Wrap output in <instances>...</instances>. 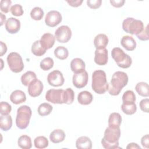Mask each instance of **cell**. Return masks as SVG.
Instances as JSON below:
<instances>
[{"label":"cell","mask_w":149,"mask_h":149,"mask_svg":"<svg viewBox=\"0 0 149 149\" xmlns=\"http://www.w3.org/2000/svg\"><path fill=\"white\" fill-rule=\"evenodd\" d=\"M12 1L10 0H1L0 2V9L5 13H8L10 10Z\"/></svg>","instance_id":"cell-40"},{"label":"cell","mask_w":149,"mask_h":149,"mask_svg":"<svg viewBox=\"0 0 149 149\" xmlns=\"http://www.w3.org/2000/svg\"><path fill=\"white\" fill-rule=\"evenodd\" d=\"M43 88L44 86L41 81L36 79L28 86L27 91L31 97H36L41 94Z\"/></svg>","instance_id":"cell-13"},{"label":"cell","mask_w":149,"mask_h":149,"mask_svg":"<svg viewBox=\"0 0 149 149\" xmlns=\"http://www.w3.org/2000/svg\"><path fill=\"white\" fill-rule=\"evenodd\" d=\"M55 37L53 34L49 33H46L41 36L40 41L41 45L47 50L53 47L55 43Z\"/></svg>","instance_id":"cell-16"},{"label":"cell","mask_w":149,"mask_h":149,"mask_svg":"<svg viewBox=\"0 0 149 149\" xmlns=\"http://www.w3.org/2000/svg\"><path fill=\"white\" fill-rule=\"evenodd\" d=\"M72 30L70 28L66 25L59 27L55 32L56 40L61 43H66L69 41L72 37Z\"/></svg>","instance_id":"cell-9"},{"label":"cell","mask_w":149,"mask_h":149,"mask_svg":"<svg viewBox=\"0 0 149 149\" xmlns=\"http://www.w3.org/2000/svg\"><path fill=\"white\" fill-rule=\"evenodd\" d=\"M36 79H37V78L36 73L30 70L26 72L21 76V82L25 86H28Z\"/></svg>","instance_id":"cell-27"},{"label":"cell","mask_w":149,"mask_h":149,"mask_svg":"<svg viewBox=\"0 0 149 149\" xmlns=\"http://www.w3.org/2000/svg\"><path fill=\"white\" fill-rule=\"evenodd\" d=\"M7 62L10 70L14 73L21 72L24 69V63L20 54L16 52H12L8 54Z\"/></svg>","instance_id":"cell-7"},{"label":"cell","mask_w":149,"mask_h":149,"mask_svg":"<svg viewBox=\"0 0 149 149\" xmlns=\"http://www.w3.org/2000/svg\"><path fill=\"white\" fill-rule=\"evenodd\" d=\"M11 13L15 16H20L23 15L24 11L23 8L20 4H15L12 5L10 8Z\"/></svg>","instance_id":"cell-39"},{"label":"cell","mask_w":149,"mask_h":149,"mask_svg":"<svg viewBox=\"0 0 149 149\" xmlns=\"http://www.w3.org/2000/svg\"><path fill=\"white\" fill-rule=\"evenodd\" d=\"M88 73L84 70L81 72L74 73L72 77V82L73 86L77 88L84 87L88 82Z\"/></svg>","instance_id":"cell-12"},{"label":"cell","mask_w":149,"mask_h":149,"mask_svg":"<svg viewBox=\"0 0 149 149\" xmlns=\"http://www.w3.org/2000/svg\"><path fill=\"white\" fill-rule=\"evenodd\" d=\"M76 147L78 149H91L92 141L87 136H81L76 140Z\"/></svg>","instance_id":"cell-22"},{"label":"cell","mask_w":149,"mask_h":149,"mask_svg":"<svg viewBox=\"0 0 149 149\" xmlns=\"http://www.w3.org/2000/svg\"><path fill=\"white\" fill-rule=\"evenodd\" d=\"M102 1L101 0H87V6L93 9H96L100 8L101 5Z\"/></svg>","instance_id":"cell-42"},{"label":"cell","mask_w":149,"mask_h":149,"mask_svg":"<svg viewBox=\"0 0 149 149\" xmlns=\"http://www.w3.org/2000/svg\"><path fill=\"white\" fill-rule=\"evenodd\" d=\"M62 20V17L61 13L57 10L49 11L45 18V23L47 26L51 27H55L58 25Z\"/></svg>","instance_id":"cell-11"},{"label":"cell","mask_w":149,"mask_h":149,"mask_svg":"<svg viewBox=\"0 0 149 149\" xmlns=\"http://www.w3.org/2000/svg\"><path fill=\"white\" fill-rule=\"evenodd\" d=\"M111 55L117 65L121 68L126 69L132 65L131 57L119 47H115L112 49Z\"/></svg>","instance_id":"cell-5"},{"label":"cell","mask_w":149,"mask_h":149,"mask_svg":"<svg viewBox=\"0 0 149 149\" xmlns=\"http://www.w3.org/2000/svg\"><path fill=\"white\" fill-rule=\"evenodd\" d=\"M109 84L105 72L102 70H96L92 74L91 87L98 94H104L108 89Z\"/></svg>","instance_id":"cell-3"},{"label":"cell","mask_w":149,"mask_h":149,"mask_svg":"<svg viewBox=\"0 0 149 149\" xmlns=\"http://www.w3.org/2000/svg\"><path fill=\"white\" fill-rule=\"evenodd\" d=\"M64 90L63 89H50L45 94V99L52 104H63Z\"/></svg>","instance_id":"cell-8"},{"label":"cell","mask_w":149,"mask_h":149,"mask_svg":"<svg viewBox=\"0 0 149 149\" xmlns=\"http://www.w3.org/2000/svg\"><path fill=\"white\" fill-rule=\"evenodd\" d=\"M44 12L40 7H34L30 12V16L34 20H40L43 17Z\"/></svg>","instance_id":"cell-37"},{"label":"cell","mask_w":149,"mask_h":149,"mask_svg":"<svg viewBox=\"0 0 149 149\" xmlns=\"http://www.w3.org/2000/svg\"><path fill=\"white\" fill-rule=\"evenodd\" d=\"M141 144L144 148H149L148 134H146L142 137L141 139Z\"/></svg>","instance_id":"cell-44"},{"label":"cell","mask_w":149,"mask_h":149,"mask_svg":"<svg viewBox=\"0 0 149 149\" xmlns=\"http://www.w3.org/2000/svg\"><path fill=\"white\" fill-rule=\"evenodd\" d=\"M122 123V117L119 113H111L108 118V126L112 128H118L120 127Z\"/></svg>","instance_id":"cell-24"},{"label":"cell","mask_w":149,"mask_h":149,"mask_svg":"<svg viewBox=\"0 0 149 149\" xmlns=\"http://www.w3.org/2000/svg\"><path fill=\"white\" fill-rule=\"evenodd\" d=\"M93 100L92 94L88 91H81L77 95V101L79 104L87 105L91 103Z\"/></svg>","instance_id":"cell-21"},{"label":"cell","mask_w":149,"mask_h":149,"mask_svg":"<svg viewBox=\"0 0 149 149\" xmlns=\"http://www.w3.org/2000/svg\"><path fill=\"white\" fill-rule=\"evenodd\" d=\"M122 111L124 113L128 115L134 114L137 111V105L135 103L133 104H122L121 105Z\"/></svg>","instance_id":"cell-34"},{"label":"cell","mask_w":149,"mask_h":149,"mask_svg":"<svg viewBox=\"0 0 149 149\" xmlns=\"http://www.w3.org/2000/svg\"><path fill=\"white\" fill-rule=\"evenodd\" d=\"M0 16H1V26H2L3 23L5 22L6 16L5 15H3L2 13H0Z\"/></svg>","instance_id":"cell-49"},{"label":"cell","mask_w":149,"mask_h":149,"mask_svg":"<svg viewBox=\"0 0 149 149\" xmlns=\"http://www.w3.org/2000/svg\"><path fill=\"white\" fill-rule=\"evenodd\" d=\"M66 2L72 7H78L81 5L83 0H67Z\"/></svg>","instance_id":"cell-46"},{"label":"cell","mask_w":149,"mask_h":149,"mask_svg":"<svg viewBox=\"0 0 149 149\" xmlns=\"http://www.w3.org/2000/svg\"><path fill=\"white\" fill-rule=\"evenodd\" d=\"M46 51L47 50L41 45L40 40H37L33 43L31 46V52L34 55L41 56L45 53Z\"/></svg>","instance_id":"cell-29"},{"label":"cell","mask_w":149,"mask_h":149,"mask_svg":"<svg viewBox=\"0 0 149 149\" xmlns=\"http://www.w3.org/2000/svg\"><path fill=\"white\" fill-rule=\"evenodd\" d=\"M85 62L79 58H76L72 60L70 62V69L74 73L81 72L85 70Z\"/></svg>","instance_id":"cell-19"},{"label":"cell","mask_w":149,"mask_h":149,"mask_svg":"<svg viewBox=\"0 0 149 149\" xmlns=\"http://www.w3.org/2000/svg\"><path fill=\"white\" fill-rule=\"evenodd\" d=\"M54 62L52 58L50 57H47L44 58L40 62V66L42 70L47 71L52 68L54 66Z\"/></svg>","instance_id":"cell-36"},{"label":"cell","mask_w":149,"mask_h":149,"mask_svg":"<svg viewBox=\"0 0 149 149\" xmlns=\"http://www.w3.org/2000/svg\"><path fill=\"white\" fill-rule=\"evenodd\" d=\"M139 106L142 111L146 113H148L149 112V99L147 98L141 100L139 104Z\"/></svg>","instance_id":"cell-43"},{"label":"cell","mask_w":149,"mask_h":149,"mask_svg":"<svg viewBox=\"0 0 149 149\" xmlns=\"http://www.w3.org/2000/svg\"><path fill=\"white\" fill-rule=\"evenodd\" d=\"M144 24L142 21L135 19L133 17H127L123 21L122 29L127 33L137 35L144 29Z\"/></svg>","instance_id":"cell-6"},{"label":"cell","mask_w":149,"mask_h":149,"mask_svg":"<svg viewBox=\"0 0 149 149\" xmlns=\"http://www.w3.org/2000/svg\"><path fill=\"white\" fill-rule=\"evenodd\" d=\"M121 45L127 51H131L136 47V42L135 40L129 36H123L120 40Z\"/></svg>","instance_id":"cell-18"},{"label":"cell","mask_w":149,"mask_h":149,"mask_svg":"<svg viewBox=\"0 0 149 149\" xmlns=\"http://www.w3.org/2000/svg\"><path fill=\"white\" fill-rule=\"evenodd\" d=\"M34 144L36 148L38 149H43L48 147L49 142L48 139L44 136H38L35 138Z\"/></svg>","instance_id":"cell-32"},{"label":"cell","mask_w":149,"mask_h":149,"mask_svg":"<svg viewBox=\"0 0 149 149\" xmlns=\"http://www.w3.org/2000/svg\"><path fill=\"white\" fill-rule=\"evenodd\" d=\"M74 93L70 88H68L64 90L63 96V104H71L74 101Z\"/></svg>","instance_id":"cell-35"},{"label":"cell","mask_w":149,"mask_h":149,"mask_svg":"<svg viewBox=\"0 0 149 149\" xmlns=\"http://www.w3.org/2000/svg\"><path fill=\"white\" fill-rule=\"evenodd\" d=\"M54 55L59 59L64 60L68 57L69 51L66 47L58 46L54 50Z\"/></svg>","instance_id":"cell-31"},{"label":"cell","mask_w":149,"mask_h":149,"mask_svg":"<svg viewBox=\"0 0 149 149\" xmlns=\"http://www.w3.org/2000/svg\"><path fill=\"white\" fill-rule=\"evenodd\" d=\"M137 36V37L141 41H147L149 39L148 35V24L146 26V27H144L143 30Z\"/></svg>","instance_id":"cell-41"},{"label":"cell","mask_w":149,"mask_h":149,"mask_svg":"<svg viewBox=\"0 0 149 149\" xmlns=\"http://www.w3.org/2000/svg\"><path fill=\"white\" fill-rule=\"evenodd\" d=\"M17 144L21 148L30 149L32 147L31 138L27 135H22L18 139Z\"/></svg>","instance_id":"cell-28"},{"label":"cell","mask_w":149,"mask_h":149,"mask_svg":"<svg viewBox=\"0 0 149 149\" xmlns=\"http://www.w3.org/2000/svg\"><path fill=\"white\" fill-rule=\"evenodd\" d=\"M109 42L108 38L104 34H99L97 35L94 40V45L96 49L105 48Z\"/></svg>","instance_id":"cell-20"},{"label":"cell","mask_w":149,"mask_h":149,"mask_svg":"<svg viewBox=\"0 0 149 149\" xmlns=\"http://www.w3.org/2000/svg\"><path fill=\"white\" fill-rule=\"evenodd\" d=\"M12 110L11 105L5 101H2L0 104V113L2 115H9Z\"/></svg>","instance_id":"cell-38"},{"label":"cell","mask_w":149,"mask_h":149,"mask_svg":"<svg viewBox=\"0 0 149 149\" xmlns=\"http://www.w3.org/2000/svg\"><path fill=\"white\" fill-rule=\"evenodd\" d=\"M120 136V127H108L104 132V137L101 139V144L105 149L120 148L119 146V139Z\"/></svg>","instance_id":"cell-2"},{"label":"cell","mask_w":149,"mask_h":149,"mask_svg":"<svg viewBox=\"0 0 149 149\" xmlns=\"http://www.w3.org/2000/svg\"><path fill=\"white\" fill-rule=\"evenodd\" d=\"M10 101L16 105L22 104L26 101V96L25 93L20 90L13 91L10 95Z\"/></svg>","instance_id":"cell-17"},{"label":"cell","mask_w":149,"mask_h":149,"mask_svg":"<svg viewBox=\"0 0 149 149\" xmlns=\"http://www.w3.org/2000/svg\"><path fill=\"white\" fill-rule=\"evenodd\" d=\"M65 138V133L62 129H55L49 135V139L54 143H59L64 140Z\"/></svg>","instance_id":"cell-23"},{"label":"cell","mask_w":149,"mask_h":149,"mask_svg":"<svg viewBox=\"0 0 149 149\" xmlns=\"http://www.w3.org/2000/svg\"><path fill=\"white\" fill-rule=\"evenodd\" d=\"M128 80V76L126 73L121 71L115 72L109 84L108 89L109 94L114 96L119 95L122 88L127 85Z\"/></svg>","instance_id":"cell-1"},{"label":"cell","mask_w":149,"mask_h":149,"mask_svg":"<svg viewBox=\"0 0 149 149\" xmlns=\"http://www.w3.org/2000/svg\"><path fill=\"white\" fill-rule=\"evenodd\" d=\"M126 148L127 149H129V148H133V149H136V148H138V149H140V147L137 144V143H129L127 147H126Z\"/></svg>","instance_id":"cell-48"},{"label":"cell","mask_w":149,"mask_h":149,"mask_svg":"<svg viewBox=\"0 0 149 149\" xmlns=\"http://www.w3.org/2000/svg\"><path fill=\"white\" fill-rule=\"evenodd\" d=\"M122 101L123 104H133L136 101V95L132 90L125 91L122 95Z\"/></svg>","instance_id":"cell-33"},{"label":"cell","mask_w":149,"mask_h":149,"mask_svg":"<svg viewBox=\"0 0 149 149\" xmlns=\"http://www.w3.org/2000/svg\"><path fill=\"white\" fill-rule=\"evenodd\" d=\"M12 126V119L10 115H2L0 117V128L3 131L9 130Z\"/></svg>","instance_id":"cell-25"},{"label":"cell","mask_w":149,"mask_h":149,"mask_svg":"<svg viewBox=\"0 0 149 149\" xmlns=\"http://www.w3.org/2000/svg\"><path fill=\"white\" fill-rule=\"evenodd\" d=\"M94 62L96 64L100 66L105 65L108 60V52L106 48L96 49L95 51Z\"/></svg>","instance_id":"cell-14"},{"label":"cell","mask_w":149,"mask_h":149,"mask_svg":"<svg viewBox=\"0 0 149 149\" xmlns=\"http://www.w3.org/2000/svg\"><path fill=\"white\" fill-rule=\"evenodd\" d=\"M135 90L139 95L144 97H148L149 95V86L147 83L141 81L136 84Z\"/></svg>","instance_id":"cell-26"},{"label":"cell","mask_w":149,"mask_h":149,"mask_svg":"<svg viewBox=\"0 0 149 149\" xmlns=\"http://www.w3.org/2000/svg\"><path fill=\"white\" fill-rule=\"evenodd\" d=\"M53 109L51 105L48 103H42L41 104L37 109V112L38 114L41 116H45L48 115L51 113Z\"/></svg>","instance_id":"cell-30"},{"label":"cell","mask_w":149,"mask_h":149,"mask_svg":"<svg viewBox=\"0 0 149 149\" xmlns=\"http://www.w3.org/2000/svg\"><path fill=\"white\" fill-rule=\"evenodd\" d=\"M32 115L31 108L27 105H22L17 110L16 125L20 129H25L29 125Z\"/></svg>","instance_id":"cell-4"},{"label":"cell","mask_w":149,"mask_h":149,"mask_svg":"<svg viewBox=\"0 0 149 149\" xmlns=\"http://www.w3.org/2000/svg\"><path fill=\"white\" fill-rule=\"evenodd\" d=\"M7 51V46L3 41H1V56H3Z\"/></svg>","instance_id":"cell-47"},{"label":"cell","mask_w":149,"mask_h":149,"mask_svg":"<svg viewBox=\"0 0 149 149\" xmlns=\"http://www.w3.org/2000/svg\"><path fill=\"white\" fill-rule=\"evenodd\" d=\"M109 2L115 8H120L124 5L125 1V0H116V1L111 0Z\"/></svg>","instance_id":"cell-45"},{"label":"cell","mask_w":149,"mask_h":149,"mask_svg":"<svg viewBox=\"0 0 149 149\" xmlns=\"http://www.w3.org/2000/svg\"><path fill=\"white\" fill-rule=\"evenodd\" d=\"M5 29L10 34L17 33L20 29V20L15 17H9L5 23Z\"/></svg>","instance_id":"cell-15"},{"label":"cell","mask_w":149,"mask_h":149,"mask_svg":"<svg viewBox=\"0 0 149 149\" xmlns=\"http://www.w3.org/2000/svg\"><path fill=\"white\" fill-rule=\"evenodd\" d=\"M47 81L52 86L59 87L63 84L65 79L61 72L58 70H54L48 74Z\"/></svg>","instance_id":"cell-10"}]
</instances>
